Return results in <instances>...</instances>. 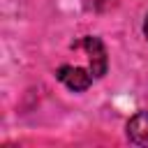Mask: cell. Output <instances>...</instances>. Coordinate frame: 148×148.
Returning a JSON list of instances; mask_svg holds the SVG:
<instances>
[{"instance_id": "1", "label": "cell", "mask_w": 148, "mask_h": 148, "mask_svg": "<svg viewBox=\"0 0 148 148\" xmlns=\"http://www.w3.org/2000/svg\"><path fill=\"white\" fill-rule=\"evenodd\" d=\"M81 46L88 51V62H90V72L95 79H102L106 74V67H109V58H106V49H104V42L99 37H92L88 35Z\"/></svg>"}, {"instance_id": "3", "label": "cell", "mask_w": 148, "mask_h": 148, "mask_svg": "<svg viewBox=\"0 0 148 148\" xmlns=\"http://www.w3.org/2000/svg\"><path fill=\"white\" fill-rule=\"evenodd\" d=\"M127 139L134 146H148V111H139L127 120Z\"/></svg>"}, {"instance_id": "4", "label": "cell", "mask_w": 148, "mask_h": 148, "mask_svg": "<svg viewBox=\"0 0 148 148\" xmlns=\"http://www.w3.org/2000/svg\"><path fill=\"white\" fill-rule=\"evenodd\" d=\"M99 2H104V0H83V5H86V7H97Z\"/></svg>"}, {"instance_id": "5", "label": "cell", "mask_w": 148, "mask_h": 148, "mask_svg": "<svg viewBox=\"0 0 148 148\" xmlns=\"http://www.w3.org/2000/svg\"><path fill=\"white\" fill-rule=\"evenodd\" d=\"M143 35H146V39H148V16H146V21H143Z\"/></svg>"}, {"instance_id": "2", "label": "cell", "mask_w": 148, "mask_h": 148, "mask_svg": "<svg viewBox=\"0 0 148 148\" xmlns=\"http://www.w3.org/2000/svg\"><path fill=\"white\" fill-rule=\"evenodd\" d=\"M56 76H58V81H62V83H65L69 90H74V92H83V90H88L90 83H92V72H90V69L72 67V65L58 67Z\"/></svg>"}]
</instances>
